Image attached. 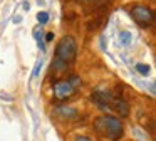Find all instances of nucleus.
Instances as JSON below:
<instances>
[{"label":"nucleus","mask_w":156,"mask_h":141,"mask_svg":"<svg viewBox=\"0 0 156 141\" xmlns=\"http://www.w3.org/2000/svg\"><path fill=\"white\" fill-rule=\"evenodd\" d=\"M76 54H77L76 40L71 35L62 37L55 47V59L52 60V67H55V70H66V67L76 59Z\"/></svg>","instance_id":"obj_1"},{"label":"nucleus","mask_w":156,"mask_h":141,"mask_svg":"<svg viewBox=\"0 0 156 141\" xmlns=\"http://www.w3.org/2000/svg\"><path fill=\"white\" fill-rule=\"evenodd\" d=\"M94 128L98 133H101L102 136H106L111 141H118L122 138V133H124V128H122V123L114 116H101L94 121Z\"/></svg>","instance_id":"obj_2"},{"label":"nucleus","mask_w":156,"mask_h":141,"mask_svg":"<svg viewBox=\"0 0 156 141\" xmlns=\"http://www.w3.org/2000/svg\"><path fill=\"white\" fill-rule=\"evenodd\" d=\"M131 17L134 19V22L138 24L143 29H148V27L153 25L154 22V15H153V10L148 9L144 5H134L131 10Z\"/></svg>","instance_id":"obj_3"},{"label":"nucleus","mask_w":156,"mask_h":141,"mask_svg":"<svg viewBox=\"0 0 156 141\" xmlns=\"http://www.w3.org/2000/svg\"><path fill=\"white\" fill-rule=\"evenodd\" d=\"M76 89H77V87H76L69 79L57 81V82H54V86H52L54 97H55V99H59V101H64V99H67V97H71L72 94L76 92Z\"/></svg>","instance_id":"obj_4"},{"label":"nucleus","mask_w":156,"mask_h":141,"mask_svg":"<svg viewBox=\"0 0 156 141\" xmlns=\"http://www.w3.org/2000/svg\"><path fill=\"white\" fill-rule=\"evenodd\" d=\"M112 97L114 96H112L111 92H106V91H92V94H91V99L94 101L99 106V109H102V111L109 109Z\"/></svg>","instance_id":"obj_5"},{"label":"nucleus","mask_w":156,"mask_h":141,"mask_svg":"<svg viewBox=\"0 0 156 141\" xmlns=\"http://www.w3.org/2000/svg\"><path fill=\"white\" fill-rule=\"evenodd\" d=\"M109 107H112V109H114L118 114H121L122 118H126V116L129 114V106H128V103H126L124 99H121V97H112L111 106H109Z\"/></svg>","instance_id":"obj_6"},{"label":"nucleus","mask_w":156,"mask_h":141,"mask_svg":"<svg viewBox=\"0 0 156 141\" xmlns=\"http://www.w3.org/2000/svg\"><path fill=\"white\" fill-rule=\"evenodd\" d=\"M59 114H62L64 118H67V119H74L76 116H77V111L74 109V107H67V106H61L57 107Z\"/></svg>","instance_id":"obj_7"},{"label":"nucleus","mask_w":156,"mask_h":141,"mask_svg":"<svg viewBox=\"0 0 156 141\" xmlns=\"http://www.w3.org/2000/svg\"><path fill=\"white\" fill-rule=\"evenodd\" d=\"M119 40H121L122 45H129V44H131V40H133L131 32H128V30H122V32L119 34Z\"/></svg>","instance_id":"obj_8"},{"label":"nucleus","mask_w":156,"mask_h":141,"mask_svg":"<svg viewBox=\"0 0 156 141\" xmlns=\"http://www.w3.org/2000/svg\"><path fill=\"white\" fill-rule=\"evenodd\" d=\"M136 70H138L141 76H148V74L151 72V69H149L148 64H136Z\"/></svg>","instance_id":"obj_9"},{"label":"nucleus","mask_w":156,"mask_h":141,"mask_svg":"<svg viewBox=\"0 0 156 141\" xmlns=\"http://www.w3.org/2000/svg\"><path fill=\"white\" fill-rule=\"evenodd\" d=\"M37 20H39V24H42V25L47 24L49 22V13L47 12H39L37 13Z\"/></svg>","instance_id":"obj_10"},{"label":"nucleus","mask_w":156,"mask_h":141,"mask_svg":"<svg viewBox=\"0 0 156 141\" xmlns=\"http://www.w3.org/2000/svg\"><path fill=\"white\" fill-rule=\"evenodd\" d=\"M41 69H42V60H37V64H35V69H34V72H32V77H37L39 74H41Z\"/></svg>","instance_id":"obj_11"},{"label":"nucleus","mask_w":156,"mask_h":141,"mask_svg":"<svg viewBox=\"0 0 156 141\" xmlns=\"http://www.w3.org/2000/svg\"><path fill=\"white\" fill-rule=\"evenodd\" d=\"M74 141H92V139H91V138H87V136H76Z\"/></svg>","instance_id":"obj_12"},{"label":"nucleus","mask_w":156,"mask_h":141,"mask_svg":"<svg viewBox=\"0 0 156 141\" xmlns=\"http://www.w3.org/2000/svg\"><path fill=\"white\" fill-rule=\"evenodd\" d=\"M52 39H54V32H49L47 35H45V40H47V42H51Z\"/></svg>","instance_id":"obj_13"},{"label":"nucleus","mask_w":156,"mask_h":141,"mask_svg":"<svg viewBox=\"0 0 156 141\" xmlns=\"http://www.w3.org/2000/svg\"><path fill=\"white\" fill-rule=\"evenodd\" d=\"M84 2H102V0H84Z\"/></svg>","instance_id":"obj_14"}]
</instances>
